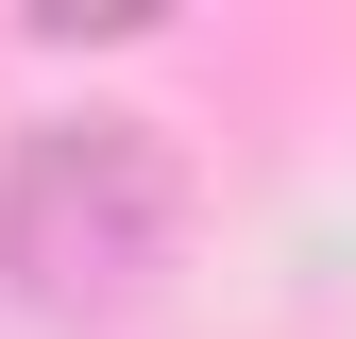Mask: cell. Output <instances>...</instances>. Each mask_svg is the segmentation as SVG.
<instances>
[{"instance_id": "obj_1", "label": "cell", "mask_w": 356, "mask_h": 339, "mask_svg": "<svg viewBox=\"0 0 356 339\" xmlns=\"http://www.w3.org/2000/svg\"><path fill=\"white\" fill-rule=\"evenodd\" d=\"M170 254H187V153L153 136V119H34L17 153H0V288L51 322H119L170 288Z\"/></svg>"}]
</instances>
